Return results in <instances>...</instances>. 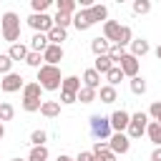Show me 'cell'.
<instances>
[{"mask_svg": "<svg viewBox=\"0 0 161 161\" xmlns=\"http://www.w3.org/2000/svg\"><path fill=\"white\" fill-rule=\"evenodd\" d=\"M43 60L50 63V65H58V63L63 60V48L55 45V43H48V48L43 50Z\"/></svg>", "mask_w": 161, "mask_h": 161, "instance_id": "cell-11", "label": "cell"}, {"mask_svg": "<svg viewBox=\"0 0 161 161\" xmlns=\"http://www.w3.org/2000/svg\"><path fill=\"white\" fill-rule=\"evenodd\" d=\"M75 161H93V151H80L75 156Z\"/></svg>", "mask_w": 161, "mask_h": 161, "instance_id": "cell-43", "label": "cell"}, {"mask_svg": "<svg viewBox=\"0 0 161 161\" xmlns=\"http://www.w3.org/2000/svg\"><path fill=\"white\" fill-rule=\"evenodd\" d=\"M13 63H15V60H13L8 53H0V73H3V75H5V73H10Z\"/></svg>", "mask_w": 161, "mask_h": 161, "instance_id": "cell-38", "label": "cell"}, {"mask_svg": "<svg viewBox=\"0 0 161 161\" xmlns=\"http://www.w3.org/2000/svg\"><path fill=\"white\" fill-rule=\"evenodd\" d=\"M48 43H50V40H48V35H45V33H35V35H33V40H30V50L43 53V50L48 48Z\"/></svg>", "mask_w": 161, "mask_h": 161, "instance_id": "cell-22", "label": "cell"}, {"mask_svg": "<svg viewBox=\"0 0 161 161\" xmlns=\"http://www.w3.org/2000/svg\"><path fill=\"white\" fill-rule=\"evenodd\" d=\"M58 161H75V158H70V156H65V153H60V156H58Z\"/></svg>", "mask_w": 161, "mask_h": 161, "instance_id": "cell-46", "label": "cell"}, {"mask_svg": "<svg viewBox=\"0 0 161 161\" xmlns=\"http://www.w3.org/2000/svg\"><path fill=\"white\" fill-rule=\"evenodd\" d=\"M73 25H75L78 30H88V28L93 25V18H91L88 8H80L78 13H73Z\"/></svg>", "mask_w": 161, "mask_h": 161, "instance_id": "cell-12", "label": "cell"}, {"mask_svg": "<svg viewBox=\"0 0 161 161\" xmlns=\"http://www.w3.org/2000/svg\"><path fill=\"white\" fill-rule=\"evenodd\" d=\"M108 148L113 153H126L131 148V138L123 133V131H116L113 136H108Z\"/></svg>", "mask_w": 161, "mask_h": 161, "instance_id": "cell-7", "label": "cell"}, {"mask_svg": "<svg viewBox=\"0 0 161 161\" xmlns=\"http://www.w3.org/2000/svg\"><path fill=\"white\" fill-rule=\"evenodd\" d=\"M40 93H43V88H40L38 80L35 83H25L23 86V111H28V113L40 111V103H43Z\"/></svg>", "mask_w": 161, "mask_h": 161, "instance_id": "cell-3", "label": "cell"}, {"mask_svg": "<svg viewBox=\"0 0 161 161\" xmlns=\"http://www.w3.org/2000/svg\"><path fill=\"white\" fill-rule=\"evenodd\" d=\"M108 121H111V128H113V131H126V126H128V121H131V113H126V111L121 108V111H113V113L108 116Z\"/></svg>", "mask_w": 161, "mask_h": 161, "instance_id": "cell-10", "label": "cell"}, {"mask_svg": "<svg viewBox=\"0 0 161 161\" xmlns=\"http://www.w3.org/2000/svg\"><path fill=\"white\" fill-rule=\"evenodd\" d=\"M40 113L45 118H55V116H60V103L58 101H43L40 103Z\"/></svg>", "mask_w": 161, "mask_h": 161, "instance_id": "cell-17", "label": "cell"}, {"mask_svg": "<svg viewBox=\"0 0 161 161\" xmlns=\"http://www.w3.org/2000/svg\"><path fill=\"white\" fill-rule=\"evenodd\" d=\"M0 33H3V40L18 43V38H20V15L13 13V10H8L0 18Z\"/></svg>", "mask_w": 161, "mask_h": 161, "instance_id": "cell-2", "label": "cell"}, {"mask_svg": "<svg viewBox=\"0 0 161 161\" xmlns=\"http://www.w3.org/2000/svg\"><path fill=\"white\" fill-rule=\"evenodd\" d=\"M13 161H28V158H13Z\"/></svg>", "mask_w": 161, "mask_h": 161, "instance_id": "cell-49", "label": "cell"}, {"mask_svg": "<svg viewBox=\"0 0 161 161\" xmlns=\"http://www.w3.org/2000/svg\"><path fill=\"white\" fill-rule=\"evenodd\" d=\"M98 98H101V103H113V101H118L116 86H101V88H98Z\"/></svg>", "mask_w": 161, "mask_h": 161, "instance_id": "cell-19", "label": "cell"}, {"mask_svg": "<svg viewBox=\"0 0 161 161\" xmlns=\"http://www.w3.org/2000/svg\"><path fill=\"white\" fill-rule=\"evenodd\" d=\"M151 161H161V146H156V148L151 151Z\"/></svg>", "mask_w": 161, "mask_h": 161, "instance_id": "cell-44", "label": "cell"}, {"mask_svg": "<svg viewBox=\"0 0 161 161\" xmlns=\"http://www.w3.org/2000/svg\"><path fill=\"white\" fill-rule=\"evenodd\" d=\"M123 55H126V50H123V45H116V43H113V45L108 48V58H111V60H113L116 65L121 63V58H123Z\"/></svg>", "mask_w": 161, "mask_h": 161, "instance_id": "cell-33", "label": "cell"}, {"mask_svg": "<svg viewBox=\"0 0 161 161\" xmlns=\"http://www.w3.org/2000/svg\"><path fill=\"white\" fill-rule=\"evenodd\" d=\"M113 65H116V63L108 58V53H103V55H96V63H93V68H96L98 73H103V75H106V73H108Z\"/></svg>", "mask_w": 161, "mask_h": 161, "instance_id": "cell-18", "label": "cell"}, {"mask_svg": "<svg viewBox=\"0 0 161 161\" xmlns=\"http://www.w3.org/2000/svg\"><path fill=\"white\" fill-rule=\"evenodd\" d=\"M13 116H15V108L8 101H3L0 103V121H13Z\"/></svg>", "mask_w": 161, "mask_h": 161, "instance_id": "cell-34", "label": "cell"}, {"mask_svg": "<svg viewBox=\"0 0 161 161\" xmlns=\"http://www.w3.org/2000/svg\"><path fill=\"white\" fill-rule=\"evenodd\" d=\"M28 161H48V148H45V143H43V146H33L30 153H28Z\"/></svg>", "mask_w": 161, "mask_h": 161, "instance_id": "cell-28", "label": "cell"}, {"mask_svg": "<svg viewBox=\"0 0 161 161\" xmlns=\"http://www.w3.org/2000/svg\"><path fill=\"white\" fill-rule=\"evenodd\" d=\"M25 63H28L30 68H40V65H43V53H38V50H28Z\"/></svg>", "mask_w": 161, "mask_h": 161, "instance_id": "cell-31", "label": "cell"}, {"mask_svg": "<svg viewBox=\"0 0 161 161\" xmlns=\"http://www.w3.org/2000/svg\"><path fill=\"white\" fill-rule=\"evenodd\" d=\"M23 86H25V83H23V75H20V73H13V70L5 73L3 80H0V88H3L5 93H15V91H20Z\"/></svg>", "mask_w": 161, "mask_h": 161, "instance_id": "cell-8", "label": "cell"}, {"mask_svg": "<svg viewBox=\"0 0 161 161\" xmlns=\"http://www.w3.org/2000/svg\"><path fill=\"white\" fill-rule=\"evenodd\" d=\"M70 23H73V13H63V10H58L55 18H53V25H60V28H68Z\"/></svg>", "mask_w": 161, "mask_h": 161, "instance_id": "cell-29", "label": "cell"}, {"mask_svg": "<svg viewBox=\"0 0 161 161\" xmlns=\"http://www.w3.org/2000/svg\"><path fill=\"white\" fill-rule=\"evenodd\" d=\"M78 3V8H91V5H96V0H75Z\"/></svg>", "mask_w": 161, "mask_h": 161, "instance_id": "cell-45", "label": "cell"}, {"mask_svg": "<svg viewBox=\"0 0 161 161\" xmlns=\"http://www.w3.org/2000/svg\"><path fill=\"white\" fill-rule=\"evenodd\" d=\"M91 136L96 138V141H108V136H111V121H108V116H101V113H96V116H91Z\"/></svg>", "mask_w": 161, "mask_h": 161, "instance_id": "cell-4", "label": "cell"}, {"mask_svg": "<svg viewBox=\"0 0 161 161\" xmlns=\"http://www.w3.org/2000/svg\"><path fill=\"white\" fill-rule=\"evenodd\" d=\"M78 88H80V78H78V75H65V78L60 80V91L78 93Z\"/></svg>", "mask_w": 161, "mask_h": 161, "instance_id": "cell-23", "label": "cell"}, {"mask_svg": "<svg viewBox=\"0 0 161 161\" xmlns=\"http://www.w3.org/2000/svg\"><path fill=\"white\" fill-rule=\"evenodd\" d=\"M131 93H136V96H143L146 93V80L141 75H133L131 78Z\"/></svg>", "mask_w": 161, "mask_h": 161, "instance_id": "cell-32", "label": "cell"}, {"mask_svg": "<svg viewBox=\"0 0 161 161\" xmlns=\"http://www.w3.org/2000/svg\"><path fill=\"white\" fill-rule=\"evenodd\" d=\"M96 93H98L96 88H88V86H80L75 96H78V101H80V103H93V101H96Z\"/></svg>", "mask_w": 161, "mask_h": 161, "instance_id": "cell-26", "label": "cell"}, {"mask_svg": "<svg viewBox=\"0 0 161 161\" xmlns=\"http://www.w3.org/2000/svg\"><path fill=\"white\" fill-rule=\"evenodd\" d=\"M28 25H30L35 33H48V30L53 28V18H50L48 13H33V15L28 18Z\"/></svg>", "mask_w": 161, "mask_h": 161, "instance_id": "cell-6", "label": "cell"}, {"mask_svg": "<svg viewBox=\"0 0 161 161\" xmlns=\"http://www.w3.org/2000/svg\"><path fill=\"white\" fill-rule=\"evenodd\" d=\"M5 136V126H3V121H0V138Z\"/></svg>", "mask_w": 161, "mask_h": 161, "instance_id": "cell-47", "label": "cell"}, {"mask_svg": "<svg viewBox=\"0 0 161 161\" xmlns=\"http://www.w3.org/2000/svg\"><path fill=\"white\" fill-rule=\"evenodd\" d=\"M133 13H136V15L151 13V0H133Z\"/></svg>", "mask_w": 161, "mask_h": 161, "instance_id": "cell-35", "label": "cell"}, {"mask_svg": "<svg viewBox=\"0 0 161 161\" xmlns=\"http://www.w3.org/2000/svg\"><path fill=\"white\" fill-rule=\"evenodd\" d=\"M146 133H148V138H151L156 146H161V123H158V121H148Z\"/></svg>", "mask_w": 161, "mask_h": 161, "instance_id": "cell-24", "label": "cell"}, {"mask_svg": "<svg viewBox=\"0 0 161 161\" xmlns=\"http://www.w3.org/2000/svg\"><path fill=\"white\" fill-rule=\"evenodd\" d=\"M28 45H23V43H10V50H8V55L13 58V60H25V55H28Z\"/></svg>", "mask_w": 161, "mask_h": 161, "instance_id": "cell-21", "label": "cell"}, {"mask_svg": "<svg viewBox=\"0 0 161 161\" xmlns=\"http://www.w3.org/2000/svg\"><path fill=\"white\" fill-rule=\"evenodd\" d=\"M128 45H131V53H133L136 58H143V55L151 50V45H148V40H146V38H131V43H128Z\"/></svg>", "mask_w": 161, "mask_h": 161, "instance_id": "cell-13", "label": "cell"}, {"mask_svg": "<svg viewBox=\"0 0 161 161\" xmlns=\"http://www.w3.org/2000/svg\"><path fill=\"white\" fill-rule=\"evenodd\" d=\"M50 5H53V0H30V8H33V13H45Z\"/></svg>", "mask_w": 161, "mask_h": 161, "instance_id": "cell-39", "label": "cell"}, {"mask_svg": "<svg viewBox=\"0 0 161 161\" xmlns=\"http://www.w3.org/2000/svg\"><path fill=\"white\" fill-rule=\"evenodd\" d=\"M60 68L58 65H50V63H43L38 68V83L43 91H58L60 88Z\"/></svg>", "mask_w": 161, "mask_h": 161, "instance_id": "cell-1", "label": "cell"}, {"mask_svg": "<svg viewBox=\"0 0 161 161\" xmlns=\"http://www.w3.org/2000/svg\"><path fill=\"white\" fill-rule=\"evenodd\" d=\"M88 13H91V18H93V23H101V20H108V8H106V5H101V3H96V5H91V8H88Z\"/></svg>", "mask_w": 161, "mask_h": 161, "instance_id": "cell-20", "label": "cell"}, {"mask_svg": "<svg viewBox=\"0 0 161 161\" xmlns=\"http://www.w3.org/2000/svg\"><path fill=\"white\" fill-rule=\"evenodd\" d=\"M83 86H88V88H101V73L96 70V68H88L86 73H83Z\"/></svg>", "mask_w": 161, "mask_h": 161, "instance_id": "cell-16", "label": "cell"}, {"mask_svg": "<svg viewBox=\"0 0 161 161\" xmlns=\"http://www.w3.org/2000/svg\"><path fill=\"white\" fill-rule=\"evenodd\" d=\"M126 75H123V70H121V65H113L108 73H106V80H108V86H118L121 80H123Z\"/></svg>", "mask_w": 161, "mask_h": 161, "instance_id": "cell-27", "label": "cell"}, {"mask_svg": "<svg viewBox=\"0 0 161 161\" xmlns=\"http://www.w3.org/2000/svg\"><path fill=\"white\" fill-rule=\"evenodd\" d=\"M148 116H151L153 121H158V123H161V101H153V103H151V108H148Z\"/></svg>", "mask_w": 161, "mask_h": 161, "instance_id": "cell-41", "label": "cell"}, {"mask_svg": "<svg viewBox=\"0 0 161 161\" xmlns=\"http://www.w3.org/2000/svg\"><path fill=\"white\" fill-rule=\"evenodd\" d=\"M108 48H111V40H106V38H93V40H91V50H93L96 55L108 53Z\"/></svg>", "mask_w": 161, "mask_h": 161, "instance_id": "cell-25", "label": "cell"}, {"mask_svg": "<svg viewBox=\"0 0 161 161\" xmlns=\"http://www.w3.org/2000/svg\"><path fill=\"white\" fill-rule=\"evenodd\" d=\"M156 58H158V60H161V45H158V48H156Z\"/></svg>", "mask_w": 161, "mask_h": 161, "instance_id": "cell-48", "label": "cell"}, {"mask_svg": "<svg viewBox=\"0 0 161 161\" xmlns=\"http://www.w3.org/2000/svg\"><path fill=\"white\" fill-rule=\"evenodd\" d=\"M118 30H121V23H118V20H103V38H106V40L116 43Z\"/></svg>", "mask_w": 161, "mask_h": 161, "instance_id": "cell-14", "label": "cell"}, {"mask_svg": "<svg viewBox=\"0 0 161 161\" xmlns=\"http://www.w3.org/2000/svg\"><path fill=\"white\" fill-rule=\"evenodd\" d=\"M93 161H116V153L111 148H103V151H96L93 153Z\"/></svg>", "mask_w": 161, "mask_h": 161, "instance_id": "cell-40", "label": "cell"}, {"mask_svg": "<svg viewBox=\"0 0 161 161\" xmlns=\"http://www.w3.org/2000/svg\"><path fill=\"white\" fill-rule=\"evenodd\" d=\"M131 38H133V33H131V28L128 25H121V30H118V38H116V45H128L131 43Z\"/></svg>", "mask_w": 161, "mask_h": 161, "instance_id": "cell-30", "label": "cell"}, {"mask_svg": "<svg viewBox=\"0 0 161 161\" xmlns=\"http://www.w3.org/2000/svg\"><path fill=\"white\" fill-rule=\"evenodd\" d=\"M53 3H55L58 10H63V13H75V8H78L75 0H53Z\"/></svg>", "mask_w": 161, "mask_h": 161, "instance_id": "cell-36", "label": "cell"}, {"mask_svg": "<svg viewBox=\"0 0 161 161\" xmlns=\"http://www.w3.org/2000/svg\"><path fill=\"white\" fill-rule=\"evenodd\" d=\"M121 70H123V75H128V78H133V75H138V58L133 55V53H126L123 58H121Z\"/></svg>", "mask_w": 161, "mask_h": 161, "instance_id": "cell-9", "label": "cell"}, {"mask_svg": "<svg viewBox=\"0 0 161 161\" xmlns=\"http://www.w3.org/2000/svg\"><path fill=\"white\" fill-rule=\"evenodd\" d=\"M75 101H78L75 93H70V91H60V103H75Z\"/></svg>", "mask_w": 161, "mask_h": 161, "instance_id": "cell-42", "label": "cell"}, {"mask_svg": "<svg viewBox=\"0 0 161 161\" xmlns=\"http://www.w3.org/2000/svg\"><path fill=\"white\" fill-rule=\"evenodd\" d=\"M45 141H48V133H45V131H40V128H38V131H33V133H30V143H33V146H43Z\"/></svg>", "mask_w": 161, "mask_h": 161, "instance_id": "cell-37", "label": "cell"}, {"mask_svg": "<svg viewBox=\"0 0 161 161\" xmlns=\"http://www.w3.org/2000/svg\"><path fill=\"white\" fill-rule=\"evenodd\" d=\"M116 3H118V5H121V3H126V0H116Z\"/></svg>", "mask_w": 161, "mask_h": 161, "instance_id": "cell-50", "label": "cell"}, {"mask_svg": "<svg viewBox=\"0 0 161 161\" xmlns=\"http://www.w3.org/2000/svg\"><path fill=\"white\" fill-rule=\"evenodd\" d=\"M45 35H48V40H50V43H55V45H60V43H63L65 38H68V28H60V25H53V28H50V30H48Z\"/></svg>", "mask_w": 161, "mask_h": 161, "instance_id": "cell-15", "label": "cell"}, {"mask_svg": "<svg viewBox=\"0 0 161 161\" xmlns=\"http://www.w3.org/2000/svg\"><path fill=\"white\" fill-rule=\"evenodd\" d=\"M146 126H148V113L138 111V113L131 116V121H128V126H126V136H128V138H141V136L146 133Z\"/></svg>", "mask_w": 161, "mask_h": 161, "instance_id": "cell-5", "label": "cell"}]
</instances>
